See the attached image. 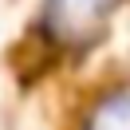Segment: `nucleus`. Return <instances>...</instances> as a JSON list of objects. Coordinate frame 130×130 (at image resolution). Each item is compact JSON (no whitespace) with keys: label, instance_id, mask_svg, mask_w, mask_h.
Instances as JSON below:
<instances>
[{"label":"nucleus","instance_id":"f03ea898","mask_svg":"<svg viewBox=\"0 0 130 130\" xmlns=\"http://www.w3.org/2000/svg\"><path fill=\"white\" fill-rule=\"evenodd\" d=\"M79 130H130V87H114L83 114Z\"/></svg>","mask_w":130,"mask_h":130},{"label":"nucleus","instance_id":"f257e3e1","mask_svg":"<svg viewBox=\"0 0 130 130\" xmlns=\"http://www.w3.org/2000/svg\"><path fill=\"white\" fill-rule=\"evenodd\" d=\"M114 0H43L40 28L55 47H87Z\"/></svg>","mask_w":130,"mask_h":130}]
</instances>
